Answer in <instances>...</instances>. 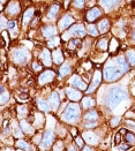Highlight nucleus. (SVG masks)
<instances>
[{
	"mask_svg": "<svg viewBox=\"0 0 135 151\" xmlns=\"http://www.w3.org/2000/svg\"><path fill=\"white\" fill-rule=\"evenodd\" d=\"M52 58H53L54 64H57V65L62 64V61H64V56H62L61 50H56V51L52 53Z\"/></svg>",
	"mask_w": 135,
	"mask_h": 151,
	"instance_id": "19",
	"label": "nucleus"
},
{
	"mask_svg": "<svg viewBox=\"0 0 135 151\" xmlns=\"http://www.w3.org/2000/svg\"><path fill=\"white\" fill-rule=\"evenodd\" d=\"M122 74H124V72L121 71V68L119 66H106L104 69V73H103L104 78L106 81H117Z\"/></svg>",
	"mask_w": 135,
	"mask_h": 151,
	"instance_id": "3",
	"label": "nucleus"
},
{
	"mask_svg": "<svg viewBox=\"0 0 135 151\" xmlns=\"http://www.w3.org/2000/svg\"><path fill=\"white\" fill-rule=\"evenodd\" d=\"M42 61H43V64L46 66V67H50L51 66V57H50V52H49V50H44L43 52H42Z\"/></svg>",
	"mask_w": 135,
	"mask_h": 151,
	"instance_id": "18",
	"label": "nucleus"
},
{
	"mask_svg": "<svg viewBox=\"0 0 135 151\" xmlns=\"http://www.w3.org/2000/svg\"><path fill=\"white\" fill-rule=\"evenodd\" d=\"M71 72H72V68H71V66L68 64H64L60 67V69H59V74H60L61 77H65V76H67L68 74H71Z\"/></svg>",
	"mask_w": 135,
	"mask_h": 151,
	"instance_id": "21",
	"label": "nucleus"
},
{
	"mask_svg": "<svg viewBox=\"0 0 135 151\" xmlns=\"http://www.w3.org/2000/svg\"><path fill=\"white\" fill-rule=\"evenodd\" d=\"M69 34L73 36V37H78V38H83L86 37V29L83 27V24H75V25H72L69 28Z\"/></svg>",
	"mask_w": 135,
	"mask_h": 151,
	"instance_id": "6",
	"label": "nucleus"
},
{
	"mask_svg": "<svg viewBox=\"0 0 135 151\" xmlns=\"http://www.w3.org/2000/svg\"><path fill=\"white\" fill-rule=\"evenodd\" d=\"M29 59H30V53H29L27 50H24V49H19V50H16V51L14 52V54H13V60H14L15 64L23 65V64H25Z\"/></svg>",
	"mask_w": 135,
	"mask_h": 151,
	"instance_id": "4",
	"label": "nucleus"
},
{
	"mask_svg": "<svg viewBox=\"0 0 135 151\" xmlns=\"http://www.w3.org/2000/svg\"><path fill=\"white\" fill-rule=\"evenodd\" d=\"M37 105H38V109L43 112H49L50 109H51V105L50 103L45 102V100H38L37 102Z\"/></svg>",
	"mask_w": 135,
	"mask_h": 151,
	"instance_id": "23",
	"label": "nucleus"
},
{
	"mask_svg": "<svg viewBox=\"0 0 135 151\" xmlns=\"http://www.w3.org/2000/svg\"><path fill=\"white\" fill-rule=\"evenodd\" d=\"M56 142V135L52 132H46L43 135L40 149H49L53 143Z\"/></svg>",
	"mask_w": 135,
	"mask_h": 151,
	"instance_id": "5",
	"label": "nucleus"
},
{
	"mask_svg": "<svg viewBox=\"0 0 135 151\" xmlns=\"http://www.w3.org/2000/svg\"><path fill=\"white\" fill-rule=\"evenodd\" d=\"M110 49L113 50L115 52H117L119 50V42L117 40L116 38H111L110 39Z\"/></svg>",
	"mask_w": 135,
	"mask_h": 151,
	"instance_id": "30",
	"label": "nucleus"
},
{
	"mask_svg": "<svg viewBox=\"0 0 135 151\" xmlns=\"http://www.w3.org/2000/svg\"><path fill=\"white\" fill-rule=\"evenodd\" d=\"M83 150H91V148H89V147H86Z\"/></svg>",
	"mask_w": 135,
	"mask_h": 151,
	"instance_id": "48",
	"label": "nucleus"
},
{
	"mask_svg": "<svg viewBox=\"0 0 135 151\" xmlns=\"http://www.w3.org/2000/svg\"><path fill=\"white\" fill-rule=\"evenodd\" d=\"M20 12V5L18 2H11L7 7V13L11 14V15H16Z\"/></svg>",
	"mask_w": 135,
	"mask_h": 151,
	"instance_id": "14",
	"label": "nucleus"
},
{
	"mask_svg": "<svg viewBox=\"0 0 135 151\" xmlns=\"http://www.w3.org/2000/svg\"><path fill=\"white\" fill-rule=\"evenodd\" d=\"M97 118H98V114H97L96 111H89L84 115V119L88 120V121H96Z\"/></svg>",
	"mask_w": 135,
	"mask_h": 151,
	"instance_id": "27",
	"label": "nucleus"
},
{
	"mask_svg": "<svg viewBox=\"0 0 135 151\" xmlns=\"http://www.w3.org/2000/svg\"><path fill=\"white\" fill-rule=\"evenodd\" d=\"M97 28H98V31H99L100 34H105V32L109 31V29H110V21L107 19H103L102 21H99Z\"/></svg>",
	"mask_w": 135,
	"mask_h": 151,
	"instance_id": "13",
	"label": "nucleus"
},
{
	"mask_svg": "<svg viewBox=\"0 0 135 151\" xmlns=\"http://www.w3.org/2000/svg\"><path fill=\"white\" fill-rule=\"evenodd\" d=\"M43 35L45 38H52L57 35V30L53 27H45L43 28Z\"/></svg>",
	"mask_w": 135,
	"mask_h": 151,
	"instance_id": "16",
	"label": "nucleus"
},
{
	"mask_svg": "<svg viewBox=\"0 0 135 151\" xmlns=\"http://www.w3.org/2000/svg\"><path fill=\"white\" fill-rule=\"evenodd\" d=\"M71 134L73 135V136H77V132H76V128H73V129H71Z\"/></svg>",
	"mask_w": 135,
	"mask_h": 151,
	"instance_id": "45",
	"label": "nucleus"
},
{
	"mask_svg": "<svg viewBox=\"0 0 135 151\" xmlns=\"http://www.w3.org/2000/svg\"><path fill=\"white\" fill-rule=\"evenodd\" d=\"M100 80H102L100 73H99V72H96V74H95V78H94V82H93V83H91V85L87 89V92H86V94H91V92L96 89L97 87L100 84Z\"/></svg>",
	"mask_w": 135,
	"mask_h": 151,
	"instance_id": "11",
	"label": "nucleus"
},
{
	"mask_svg": "<svg viewBox=\"0 0 135 151\" xmlns=\"http://www.w3.org/2000/svg\"><path fill=\"white\" fill-rule=\"evenodd\" d=\"M16 147L21 149V150H25V149H29V145H28V143L25 142V141H23V140H19L18 142H16Z\"/></svg>",
	"mask_w": 135,
	"mask_h": 151,
	"instance_id": "32",
	"label": "nucleus"
},
{
	"mask_svg": "<svg viewBox=\"0 0 135 151\" xmlns=\"http://www.w3.org/2000/svg\"><path fill=\"white\" fill-rule=\"evenodd\" d=\"M59 44V39L57 37H54V39L53 40H51V42H49V47H57Z\"/></svg>",
	"mask_w": 135,
	"mask_h": 151,
	"instance_id": "38",
	"label": "nucleus"
},
{
	"mask_svg": "<svg viewBox=\"0 0 135 151\" xmlns=\"http://www.w3.org/2000/svg\"><path fill=\"white\" fill-rule=\"evenodd\" d=\"M66 95H67V97H68L71 100H73V102L80 100V99L82 98V94H81L80 91L75 90V89H67V90H66Z\"/></svg>",
	"mask_w": 135,
	"mask_h": 151,
	"instance_id": "12",
	"label": "nucleus"
},
{
	"mask_svg": "<svg viewBox=\"0 0 135 151\" xmlns=\"http://www.w3.org/2000/svg\"><path fill=\"white\" fill-rule=\"evenodd\" d=\"M15 27H16V22H15V21H9V22L7 23V28H8L9 30H14Z\"/></svg>",
	"mask_w": 135,
	"mask_h": 151,
	"instance_id": "39",
	"label": "nucleus"
},
{
	"mask_svg": "<svg viewBox=\"0 0 135 151\" xmlns=\"http://www.w3.org/2000/svg\"><path fill=\"white\" fill-rule=\"evenodd\" d=\"M117 64H118V66L121 68V71L124 72V73H126V72H128V69H129V66H128V64L122 59V58H118L117 59Z\"/></svg>",
	"mask_w": 135,
	"mask_h": 151,
	"instance_id": "24",
	"label": "nucleus"
},
{
	"mask_svg": "<svg viewBox=\"0 0 135 151\" xmlns=\"http://www.w3.org/2000/svg\"><path fill=\"white\" fill-rule=\"evenodd\" d=\"M126 142L128 144H135V135L133 133H126Z\"/></svg>",
	"mask_w": 135,
	"mask_h": 151,
	"instance_id": "31",
	"label": "nucleus"
},
{
	"mask_svg": "<svg viewBox=\"0 0 135 151\" xmlns=\"http://www.w3.org/2000/svg\"><path fill=\"white\" fill-rule=\"evenodd\" d=\"M96 126H97L96 121H94L93 123H91V122H89V123H86V127H87V128H94V127H96Z\"/></svg>",
	"mask_w": 135,
	"mask_h": 151,
	"instance_id": "43",
	"label": "nucleus"
},
{
	"mask_svg": "<svg viewBox=\"0 0 135 151\" xmlns=\"http://www.w3.org/2000/svg\"><path fill=\"white\" fill-rule=\"evenodd\" d=\"M49 103H50V105H51V107L53 110H57L59 104H60V102H59V95L57 92H53V94L51 95L50 99H49Z\"/></svg>",
	"mask_w": 135,
	"mask_h": 151,
	"instance_id": "15",
	"label": "nucleus"
},
{
	"mask_svg": "<svg viewBox=\"0 0 135 151\" xmlns=\"http://www.w3.org/2000/svg\"><path fill=\"white\" fill-rule=\"evenodd\" d=\"M97 46H98V49H99L100 51H106V50H107V46H109V40H107L106 38H102V39L98 42Z\"/></svg>",
	"mask_w": 135,
	"mask_h": 151,
	"instance_id": "26",
	"label": "nucleus"
},
{
	"mask_svg": "<svg viewBox=\"0 0 135 151\" xmlns=\"http://www.w3.org/2000/svg\"><path fill=\"white\" fill-rule=\"evenodd\" d=\"M5 1H6V0H1V2H2V4H4V2H5Z\"/></svg>",
	"mask_w": 135,
	"mask_h": 151,
	"instance_id": "49",
	"label": "nucleus"
},
{
	"mask_svg": "<svg viewBox=\"0 0 135 151\" xmlns=\"http://www.w3.org/2000/svg\"><path fill=\"white\" fill-rule=\"evenodd\" d=\"M119 121H120V119H119V118H115V119H112V121H111V126H112V127H116L117 123H119Z\"/></svg>",
	"mask_w": 135,
	"mask_h": 151,
	"instance_id": "42",
	"label": "nucleus"
},
{
	"mask_svg": "<svg viewBox=\"0 0 135 151\" xmlns=\"http://www.w3.org/2000/svg\"><path fill=\"white\" fill-rule=\"evenodd\" d=\"M120 142H121V134L120 133H118L116 134V137H115V144H120Z\"/></svg>",
	"mask_w": 135,
	"mask_h": 151,
	"instance_id": "40",
	"label": "nucleus"
},
{
	"mask_svg": "<svg viewBox=\"0 0 135 151\" xmlns=\"http://www.w3.org/2000/svg\"><path fill=\"white\" fill-rule=\"evenodd\" d=\"M127 98H128V95L125 90H122L119 87H115V88L110 89L109 94L106 96V105L110 109H115L122 100H125Z\"/></svg>",
	"mask_w": 135,
	"mask_h": 151,
	"instance_id": "1",
	"label": "nucleus"
},
{
	"mask_svg": "<svg viewBox=\"0 0 135 151\" xmlns=\"http://www.w3.org/2000/svg\"><path fill=\"white\" fill-rule=\"evenodd\" d=\"M80 118V106L77 103H72L62 114V120L66 122H76Z\"/></svg>",
	"mask_w": 135,
	"mask_h": 151,
	"instance_id": "2",
	"label": "nucleus"
},
{
	"mask_svg": "<svg viewBox=\"0 0 135 151\" xmlns=\"http://www.w3.org/2000/svg\"><path fill=\"white\" fill-rule=\"evenodd\" d=\"M34 14H35V12H34V8H28V9L25 11V13L23 14V23H24V24L29 23Z\"/></svg>",
	"mask_w": 135,
	"mask_h": 151,
	"instance_id": "22",
	"label": "nucleus"
},
{
	"mask_svg": "<svg viewBox=\"0 0 135 151\" xmlns=\"http://www.w3.org/2000/svg\"><path fill=\"white\" fill-rule=\"evenodd\" d=\"M33 69H34L35 72H40V71L43 69V66H42L39 62H36V61H35V62L33 64Z\"/></svg>",
	"mask_w": 135,
	"mask_h": 151,
	"instance_id": "37",
	"label": "nucleus"
},
{
	"mask_svg": "<svg viewBox=\"0 0 135 151\" xmlns=\"http://www.w3.org/2000/svg\"><path fill=\"white\" fill-rule=\"evenodd\" d=\"M76 44H78V45H81V43H80V42H78L77 39H74V40H71V42H69V44H68V49H69V50H74V49L76 47V46H75Z\"/></svg>",
	"mask_w": 135,
	"mask_h": 151,
	"instance_id": "35",
	"label": "nucleus"
},
{
	"mask_svg": "<svg viewBox=\"0 0 135 151\" xmlns=\"http://www.w3.org/2000/svg\"><path fill=\"white\" fill-rule=\"evenodd\" d=\"M126 133H127L126 128H121V129H120V134H126Z\"/></svg>",
	"mask_w": 135,
	"mask_h": 151,
	"instance_id": "46",
	"label": "nucleus"
},
{
	"mask_svg": "<svg viewBox=\"0 0 135 151\" xmlns=\"http://www.w3.org/2000/svg\"><path fill=\"white\" fill-rule=\"evenodd\" d=\"M119 149H120V150H127V149H129V145L124 144V145H120V147H119Z\"/></svg>",
	"mask_w": 135,
	"mask_h": 151,
	"instance_id": "44",
	"label": "nucleus"
},
{
	"mask_svg": "<svg viewBox=\"0 0 135 151\" xmlns=\"http://www.w3.org/2000/svg\"><path fill=\"white\" fill-rule=\"evenodd\" d=\"M126 59L128 61L129 65L134 66L135 65V51L134 50H128L127 53H126Z\"/></svg>",
	"mask_w": 135,
	"mask_h": 151,
	"instance_id": "25",
	"label": "nucleus"
},
{
	"mask_svg": "<svg viewBox=\"0 0 135 151\" xmlns=\"http://www.w3.org/2000/svg\"><path fill=\"white\" fill-rule=\"evenodd\" d=\"M88 30H89V34L91 35V36H97L98 35V31L96 30V27L94 25V24H91V25H89V28H88Z\"/></svg>",
	"mask_w": 135,
	"mask_h": 151,
	"instance_id": "33",
	"label": "nucleus"
},
{
	"mask_svg": "<svg viewBox=\"0 0 135 151\" xmlns=\"http://www.w3.org/2000/svg\"><path fill=\"white\" fill-rule=\"evenodd\" d=\"M16 98H19V99H23V100H27L28 99V92H25V91H21L19 94H16Z\"/></svg>",
	"mask_w": 135,
	"mask_h": 151,
	"instance_id": "36",
	"label": "nucleus"
},
{
	"mask_svg": "<svg viewBox=\"0 0 135 151\" xmlns=\"http://www.w3.org/2000/svg\"><path fill=\"white\" fill-rule=\"evenodd\" d=\"M100 14H102V11L98 7H94V8L88 11V13H87V21L88 22H94V21H96L100 16Z\"/></svg>",
	"mask_w": 135,
	"mask_h": 151,
	"instance_id": "9",
	"label": "nucleus"
},
{
	"mask_svg": "<svg viewBox=\"0 0 135 151\" xmlns=\"http://www.w3.org/2000/svg\"><path fill=\"white\" fill-rule=\"evenodd\" d=\"M84 4H86V0H74V2H73V5L76 8H82L84 6Z\"/></svg>",
	"mask_w": 135,
	"mask_h": 151,
	"instance_id": "34",
	"label": "nucleus"
},
{
	"mask_svg": "<svg viewBox=\"0 0 135 151\" xmlns=\"http://www.w3.org/2000/svg\"><path fill=\"white\" fill-rule=\"evenodd\" d=\"M75 141H76V143H77V145L80 147V148H82L83 147V144H84V141L81 138V137H77L76 136V138H75Z\"/></svg>",
	"mask_w": 135,
	"mask_h": 151,
	"instance_id": "41",
	"label": "nucleus"
},
{
	"mask_svg": "<svg viewBox=\"0 0 135 151\" xmlns=\"http://www.w3.org/2000/svg\"><path fill=\"white\" fill-rule=\"evenodd\" d=\"M119 2H120V0H100V5L105 9H111L112 7H115Z\"/></svg>",
	"mask_w": 135,
	"mask_h": 151,
	"instance_id": "17",
	"label": "nucleus"
},
{
	"mask_svg": "<svg viewBox=\"0 0 135 151\" xmlns=\"http://www.w3.org/2000/svg\"><path fill=\"white\" fill-rule=\"evenodd\" d=\"M8 99H9V92L6 91L4 87H1V99H0L1 100V104L4 105L6 102H8Z\"/></svg>",
	"mask_w": 135,
	"mask_h": 151,
	"instance_id": "29",
	"label": "nucleus"
},
{
	"mask_svg": "<svg viewBox=\"0 0 135 151\" xmlns=\"http://www.w3.org/2000/svg\"><path fill=\"white\" fill-rule=\"evenodd\" d=\"M73 22H74L73 16H71V15L67 14V15L62 16V19L59 21V28H60L61 30H65V29L69 28V27L73 24Z\"/></svg>",
	"mask_w": 135,
	"mask_h": 151,
	"instance_id": "8",
	"label": "nucleus"
},
{
	"mask_svg": "<svg viewBox=\"0 0 135 151\" xmlns=\"http://www.w3.org/2000/svg\"><path fill=\"white\" fill-rule=\"evenodd\" d=\"M69 83H71L74 88H77V89H80V90H87V89H88V88H87V84L76 75H74L71 78Z\"/></svg>",
	"mask_w": 135,
	"mask_h": 151,
	"instance_id": "10",
	"label": "nucleus"
},
{
	"mask_svg": "<svg viewBox=\"0 0 135 151\" xmlns=\"http://www.w3.org/2000/svg\"><path fill=\"white\" fill-rule=\"evenodd\" d=\"M53 78H54V72H52V71H45V72H43L38 77V83L39 84H47V83H50V82H52L53 81Z\"/></svg>",
	"mask_w": 135,
	"mask_h": 151,
	"instance_id": "7",
	"label": "nucleus"
},
{
	"mask_svg": "<svg viewBox=\"0 0 135 151\" xmlns=\"http://www.w3.org/2000/svg\"><path fill=\"white\" fill-rule=\"evenodd\" d=\"M134 39H135V32H134Z\"/></svg>",
	"mask_w": 135,
	"mask_h": 151,
	"instance_id": "50",
	"label": "nucleus"
},
{
	"mask_svg": "<svg viewBox=\"0 0 135 151\" xmlns=\"http://www.w3.org/2000/svg\"><path fill=\"white\" fill-rule=\"evenodd\" d=\"M59 12V6L58 5H53L51 8H50V11H49V19H53L56 15H57V13Z\"/></svg>",
	"mask_w": 135,
	"mask_h": 151,
	"instance_id": "28",
	"label": "nucleus"
},
{
	"mask_svg": "<svg viewBox=\"0 0 135 151\" xmlns=\"http://www.w3.org/2000/svg\"><path fill=\"white\" fill-rule=\"evenodd\" d=\"M81 105H82L83 109H91V107L95 105V102H94V99L90 98V97H84V98L82 99Z\"/></svg>",
	"mask_w": 135,
	"mask_h": 151,
	"instance_id": "20",
	"label": "nucleus"
},
{
	"mask_svg": "<svg viewBox=\"0 0 135 151\" xmlns=\"http://www.w3.org/2000/svg\"><path fill=\"white\" fill-rule=\"evenodd\" d=\"M1 46H5V40L2 37H1Z\"/></svg>",
	"mask_w": 135,
	"mask_h": 151,
	"instance_id": "47",
	"label": "nucleus"
}]
</instances>
